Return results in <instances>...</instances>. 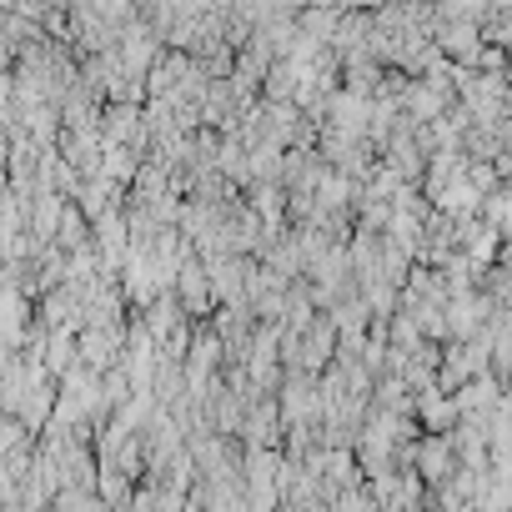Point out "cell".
Instances as JSON below:
<instances>
[{"mask_svg": "<svg viewBox=\"0 0 512 512\" xmlns=\"http://www.w3.org/2000/svg\"><path fill=\"white\" fill-rule=\"evenodd\" d=\"M277 477H282V452H277V447H246V442H241V482H246V507H256V512L282 507Z\"/></svg>", "mask_w": 512, "mask_h": 512, "instance_id": "obj_1", "label": "cell"}, {"mask_svg": "<svg viewBox=\"0 0 512 512\" xmlns=\"http://www.w3.org/2000/svg\"><path fill=\"white\" fill-rule=\"evenodd\" d=\"M171 292H176V302H181V312L191 317V322H206L211 317V287H206V267H201V256L196 251H186L181 256V267H176V282H171Z\"/></svg>", "mask_w": 512, "mask_h": 512, "instance_id": "obj_2", "label": "cell"}, {"mask_svg": "<svg viewBox=\"0 0 512 512\" xmlns=\"http://www.w3.org/2000/svg\"><path fill=\"white\" fill-rule=\"evenodd\" d=\"M101 141H121V146H136L146 156V126H141V101H101Z\"/></svg>", "mask_w": 512, "mask_h": 512, "instance_id": "obj_3", "label": "cell"}, {"mask_svg": "<svg viewBox=\"0 0 512 512\" xmlns=\"http://www.w3.org/2000/svg\"><path fill=\"white\" fill-rule=\"evenodd\" d=\"M487 307H492V302H487L477 287H467V292H447V307H442L447 337H452V342L477 337V332H482V322H487Z\"/></svg>", "mask_w": 512, "mask_h": 512, "instance_id": "obj_4", "label": "cell"}, {"mask_svg": "<svg viewBox=\"0 0 512 512\" xmlns=\"http://www.w3.org/2000/svg\"><path fill=\"white\" fill-rule=\"evenodd\" d=\"M121 342H126V322L121 327H81L76 332V362H86L91 372H106L121 362Z\"/></svg>", "mask_w": 512, "mask_h": 512, "instance_id": "obj_5", "label": "cell"}, {"mask_svg": "<svg viewBox=\"0 0 512 512\" xmlns=\"http://www.w3.org/2000/svg\"><path fill=\"white\" fill-rule=\"evenodd\" d=\"M241 201L262 216L267 241L287 226V186H282V181H246V186H241ZM267 241H262V246H267Z\"/></svg>", "mask_w": 512, "mask_h": 512, "instance_id": "obj_6", "label": "cell"}, {"mask_svg": "<svg viewBox=\"0 0 512 512\" xmlns=\"http://www.w3.org/2000/svg\"><path fill=\"white\" fill-rule=\"evenodd\" d=\"M452 467H457V457H452L447 432H417V442H412V472L432 487V482H442Z\"/></svg>", "mask_w": 512, "mask_h": 512, "instance_id": "obj_7", "label": "cell"}, {"mask_svg": "<svg viewBox=\"0 0 512 512\" xmlns=\"http://www.w3.org/2000/svg\"><path fill=\"white\" fill-rule=\"evenodd\" d=\"M367 106H372V96L337 86V91H332V101H327V116H322V126H332V131H347V136H367Z\"/></svg>", "mask_w": 512, "mask_h": 512, "instance_id": "obj_8", "label": "cell"}, {"mask_svg": "<svg viewBox=\"0 0 512 512\" xmlns=\"http://www.w3.org/2000/svg\"><path fill=\"white\" fill-rule=\"evenodd\" d=\"M297 342H302V362H297V367L322 372V367L332 362V352H337V327H332V317H327V312H317V317L297 332Z\"/></svg>", "mask_w": 512, "mask_h": 512, "instance_id": "obj_9", "label": "cell"}, {"mask_svg": "<svg viewBox=\"0 0 512 512\" xmlns=\"http://www.w3.org/2000/svg\"><path fill=\"white\" fill-rule=\"evenodd\" d=\"M412 417L422 432H447L457 422V402L442 387H422V392H412Z\"/></svg>", "mask_w": 512, "mask_h": 512, "instance_id": "obj_10", "label": "cell"}, {"mask_svg": "<svg viewBox=\"0 0 512 512\" xmlns=\"http://www.w3.org/2000/svg\"><path fill=\"white\" fill-rule=\"evenodd\" d=\"M432 46H437L447 61H457V66H472V56H477L482 36H477V26H472V21H442V26L432 31Z\"/></svg>", "mask_w": 512, "mask_h": 512, "instance_id": "obj_11", "label": "cell"}, {"mask_svg": "<svg viewBox=\"0 0 512 512\" xmlns=\"http://www.w3.org/2000/svg\"><path fill=\"white\" fill-rule=\"evenodd\" d=\"M502 392H507V382H497L492 372H472V377L452 392V402H457V412H477V417H482V412H492V402H497Z\"/></svg>", "mask_w": 512, "mask_h": 512, "instance_id": "obj_12", "label": "cell"}, {"mask_svg": "<svg viewBox=\"0 0 512 512\" xmlns=\"http://www.w3.org/2000/svg\"><path fill=\"white\" fill-rule=\"evenodd\" d=\"M61 206H66V196L36 191L31 206H26V231H31L36 241H51V236H56V221H61Z\"/></svg>", "mask_w": 512, "mask_h": 512, "instance_id": "obj_13", "label": "cell"}, {"mask_svg": "<svg viewBox=\"0 0 512 512\" xmlns=\"http://www.w3.org/2000/svg\"><path fill=\"white\" fill-rule=\"evenodd\" d=\"M136 166H141V151H136V146H121V141H101V166H96L101 176H111V181L131 186Z\"/></svg>", "mask_w": 512, "mask_h": 512, "instance_id": "obj_14", "label": "cell"}, {"mask_svg": "<svg viewBox=\"0 0 512 512\" xmlns=\"http://www.w3.org/2000/svg\"><path fill=\"white\" fill-rule=\"evenodd\" d=\"M41 362H46V372H51V377H61V372L76 362V332H71V327H46Z\"/></svg>", "mask_w": 512, "mask_h": 512, "instance_id": "obj_15", "label": "cell"}, {"mask_svg": "<svg viewBox=\"0 0 512 512\" xmlns=\"http://www.w3.org/2000/svg\"><path fill=\"white\" fill-rule=\"evenodd\" d=\"M297 81H302L297 61H287V56H272V66H267V76H262V96H267V101H292Z\"/></svg>", "mask_w": 512, "mask_h": 512, "instance_id": "obj_16", "label": "cell"}, {"mask_svg": "<svg viewBox=\"0 0 512 512\" xmlns=\"http://www.w3.org/2000/svg\"><path fill=\"white\" fill-rule=\"evenodd\" d=\"M477 216H482L492 231H502V236H507V226H512V186H507V181H497L492 191H482Z\"/></svg>", "mask_w": 512, "mask_h": 512, "instance_id": "obj_17", "label": "cell"}, {"mask_svg": "<svg viewBox=\"0 0 512 512\" xmlns=\"http://www.w3.org/2000/svg\"><path fill=\"white\" fill-rule=\"evenodd\" d=\"M61 251H76V246H86L91 241V221H86V211L76 206V201H66L61 206V221H56V236H51Z\"/></svg>", "mask_w": 512, "mask_h": 512, "instance_id": "obj_18", "label": "cell"}, {"mask_svg": "<svg viewBox=\"0 0 512 512\" xmlns=\"http://www.w3.org/2000/svg\"><path fill=\"white\" fill-rule=\"evenodd\" d=\"M216 171H221L236 191L251 181V171H246V146H241L236 136H221V141H216Z\"/></svg>", "mask_w": 512, "mask_h": 512, "instance_id": "obj_19", "label": "cell"}, {"mask_svg": "<svg viewBox=\"0 0 512 512\" xmlns=\"http://www.w3.org/2000/svg\"><path fill=\"white\" fill-rule=\"evenodd\" d=\"M96 467H116L121 477H131V482H136V477L146 472V447H141V432L121 437V442H116V452H111L106 462H96Z\"/></svg>", "mask_w": 512, "mask_h": 512, "instance_id": "obj_20", "label": "cell"}, {"mask_svg": "<svg viewBox=\"0 0 512 512\" xmlns=\"http://www.w3.org/2000/svg\"><path fill=\"white\" fill-rule=\"evenodd\" d=\"M297 31H302L307 41L327 46L332 31H337V6H302V11H297Z\"/></svg>", "mask_w": 512, "mask_h": 512, "instance_id": "obj_21", "label": "cell"}, {"mask_svg": "<svg viewBox=\"0 0 512 512\" xmlns=\"http://www.w3.org/2000/svg\"><path fill=\"white\" fill-rule=\"evenodd\" d=\"M96 497L106 507H126L131 502V477H121L116 467H96Z\"/></svg>", "mask_w": 512, "mask_h": 512, "instance_id": "obj_22", "label": "cell"}, {"mask_svg": "<svg viewBox=\"0 0 512 512\" xmlns=\"http://www.w3.org/2000/svg\"><path fill=\"white\" fill-rule=\"evenodd\" d=\"M417 6H437V0H417Z\"/></svg>", "mask_w": 512, "mask_h": 512, "instance_id": "obj_23", "label": "cell"}, {"mask_svg": "<svg viewBox=\"0 0 512 512\" xmlns=\"http://www.w3.org/2000/svg\"><path fill=\"white\" fill-rule=\"evenodd\" d=\"M6 6H11V0H0V11H6Z\"/></svg>", "mask_w": 512, "mask_h": 512, "instance_id": "obj_24", "label": "cell"}]
</instances>
